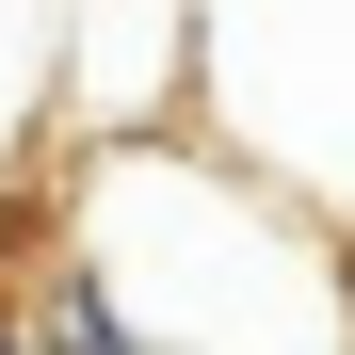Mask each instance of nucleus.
<instances>
[{"label":"nucleus","mask_w":355,"mask_h":355,"mask_svg":"<svg viewBox=\"0 0 355 355\" xmlns=\"http://www.w3.org/2000/svg\"><path fill=\"white\" fill-rule=\"evenodd\" d=\"M33 130H65V33H49V0H0V162Z\"/></svg>","instance_id":"nucleus-4"},{"label":"nucleus","mask_w":355,"mask_h":355,"mask_svg":"<svg viewBox=\"0 0 355 355\" xmlns=\"http://www.w3.org/2000/svg\"><path fill=\"white\" fill-rule=\"evenodd\" d=\"M49 33H65V146L178 130V97H194V0H49Z\"/></svg>","instance_id":"nucleus-3"},{"label":"nucleus","mask_w":355,"mask_h":355,"mask_svg":"<svg viewBox=\"0 0 355 355\" xmlns=\"http://www.w3.org/2000/svg\"><path fill=\"white\" fill-rule=\"evenodd\" d=\"M178 130H210L243 178H275L355 243V0H194Z\"/></svg>","instance_id":"nucleus-2"},{"label":"nucleus","mask_w":355,"mask_h":355,"mask_svg":"<svg viewBox=\"0 0 355 355\" xmlns=\"http://www.w3.org/2000/svg\"><path fill=\"white\" fill-rule=\"evenodd\" d=\"M0 355H33V339H17V291H0Z\"/></svg>","instance_id":"nucleus-5"},{"label":"nucleus","mask_w":355,"mask_h":355,"mask_svg":"<svg viewBox=\"0 0 355 355\" xmlns=\"http://www.w3.org/2000/svg\"><path fill=\"white\" fill-rule=\"evenodd\" d=\"M49 243L130 307L146 355H355V243L210 130L49 146Z\"/></svg>","instance_id":"nucleus-1"}]
</instances>
